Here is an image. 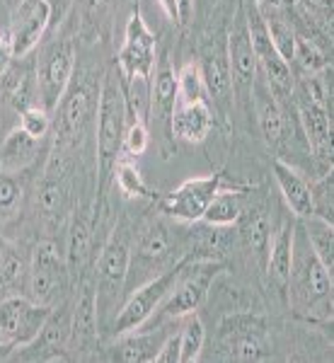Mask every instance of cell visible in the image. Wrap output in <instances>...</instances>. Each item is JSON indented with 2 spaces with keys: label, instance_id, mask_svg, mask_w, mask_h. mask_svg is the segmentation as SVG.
I'll use <instances>...</instances> for the list:
<instances>
[{
  "label": "cell",
  "instance_id": "6da1fadb",
  "mask_svg": "<svg viewBox=\"0 0 334 363\" xmlns=\"http://www.w3.org/2000/svg\"><path fill=\"white\" fill-rule=\"evenodd\" d=\"M289 301L306 320H332V272L315 257L301 225L293 235V264L289 277Z\"/></svg>",
  "mask_w": 334,
  "mask_h": 363
},
{
  "label": "cell",
  "instance_id": "7a4b0ae2",
  "mask_svg": "<svg viewBox=\"0 0 334 363\" xmlns=\"http://www.w3.org/2000/svg\"><path fill=\"white\" fill-rule=\"evenodd\" d=\"M126 99L121 90V75L119 68H111L104 75L102 90H99L97 102V167L102 189L107 186L109 174L114 172L116 160L121 157V143H124L126 131Z\"/></svg>",
  "mask_w": 334,
  "mask_h": 363
},
{
  "label": "cell",
  "instance_id": "3957f363",
  "mask_svg": "<svg viewBox=\"0 0 334 363\" xmlns=\"http://www.w3.org/2000/svg\"><path fill=\"white\" fill-rule=\"evenodd\" d=\"M189 259H191V257H187V259L177 262V264H174L172 269L162 272L160 277L150 279L148 284L140 286V289H136L131 296H128V301L124 303V308L119 310V315H116V320H114L116 337L126 335V332H133V330H140L145 322L153 318L155 310H160L162 301H165V298L169 296L172 286L177 284L182 269H184V264Z\"/></svg>",
  "mask_w": 334,
  "mask_h": 363
},
{
  "label": "cell",
  "instance_id": "277c9868",
  "mask_svg": "<svg viewBox=\"0 0 334 363\" xmlns=\"http://www.w3.org/2000/svg\"><path fill=\"white\" fill-rule=\"evenodd\" d=\"M75 70V49L68 39L61 42H51L44 46L42 56L37 61V92L39 104L44 112H56L61 104L63 95H66L70 78Z\"/></svg>",
  "mask_w": 334,
  "mask_h": 363
},
{
  "label": "cell",
  "instance_id": "5b68a950",
  "mask_svg": "<svg viewBox=\"0 0 334 363\" xmlns=\"http://www.w3.org/2000/svg\"><path fill=\"white\" fill-rule=\"evenodd\" d=\"M49 315L51 306L25 296H8L0 301V342L10 349H25L39 337Z\"/></svg>",
  "mask_w": 334,
  "mask_h": 363
},
{
  "label": "cell",
  "instance_id": "8992f818",
  "mask_svg": "<svg viewBox=\"0 0 334 363\" xmlns=\"http://www.w3.org/2000/svg\"><path fill=\"white\" fill-rule=\"evenodd\" d=\"M218 272L221 264H216V262H199L191 257L184 264V269H182L177 284L172 286L169 296L162 301L160 313L165 318H184V315L196 313L201 308V303L206 301L211 281H213Z\"/></svg>",
  "mask_w": 334,
  "mask_h": 363
},
{
  "label": "cell",
  "instance_id": "52a82bcc",
  "mask_svg": "<svg viewBox=\"0 0 334 363\" xmlns=\"http://www.w3.org/2000/svg\"><path fill=\"white\" fill-rule=\"evenodd\" d=\"M155 44H157L155 34L145 25L140 8H136L126 22L124 44H121V51H119V56H116V68H119V75L124 83H128V80H133V78H140V80L153 78Z\"/></svg>",
  "mask_w": 334,
  "mask_h": 363
},
{
  "label": "cell",
  "instance_id": "ba28073f",
  "mask_svg": "<svg viewBox=\"0 0 334 363\" xmlns=\"http://www.w3.org/2000/svg\"><path fill=\"white\" fill-rule=\"evenodd\" d=\"M221 339L228 354L235 361H265L269 359L267 322L260 315H228L221 322Z\"/></svg>",
  "mask_w": 334,
  "mask_h": 363
},
{
  "label": "cell",
  "instance_id": "9c48e42d",
  "mask_svg": "<svg viewBox=\"0 0 334 363\" xmlns=\"http://www.w3.org/2000/svg\"><path fill=\"white\" fill-rule=\"evenodd\" d=\"M223 184V174L213 172L206 177H191L182 182L177 189H172L162 199L160 208L162 213H167L174 220H184V223H196L206 213L211 199L216 196V191Z\"/></svg>",
  "mask_w": 334,
  "mask_h": 363
},
{
  "label": "cell",
  "instance_id": "30bf717a",
  "mask_svg": "<svg viewBox=\"0 0 334 363\" xmlns=\"http://www.w3.org/2000/svg\"><path fill=\"white\" fill-rule=\"evenodd\" d=\"M245 22H247L250 42H252V49H255L257 63H260L269 87L279 92H289L293 87L291 63H286L277 51V46L272 44V37H269L267 25H265V20H262L260 10H257L255 0H252L247 13H245Z\"/></svg>",
  "mask_w": 334,
  "mask_h": 363
},
{
  "label": "cell",
  "instance_id": "8fae6325",
  "mask_svg": "<svg viewBox=\"0 0 334 363\" xmlns=\"http://www.w3.org/2000/svg\"><path fill=\"white\" fill-rule=\"evenodd\" d=\"M63 281V257L54 242H39L29 267V298L42 306H51Z\"/></svg>",
  "mask_w": 334,
  "mask_h": 363
},
{
  "label": "cell",
  "instance_id": "7c38bea8",
  "mask_svg": "<svg viewBox=\"0 0 334 363\" xmlns=\"http://www.w3.org/2000/svg\"><path fill=\"white\" fill-rule=\"evenodd\" d=\"M128 267H131V245H128V235L124 228H116L97 257L99 289L109 296L119 294L126 281Z\"/></svg>",
  "mask_w": 334,
  "mask_h": 363
},
{
  "label": "cell",
  "instance_id": "4fadbf2b",
  "mask_svg": "<svg viewBox=\"0 0 334 363\" xmlns=\"http://www.w3.org/2000/svg\"><path fill=\"white\" fill-rule=\"evenodd\" d=\"M49 8L44 0H22L15 13L10 39H13L15 58H25L29 51L42 42L44 32L49 29Z\"/></svg>",
  "mask_w": 334,
  "mask_h": 363
},
{
  "label": "cell",
  "instance_id": "5bb4252c",
  "mask_svg": "<svg viewBox=\"0 0 334 363\" xmlns=\"http://www.w3.org/2000/svg\"><path fill=\"white\" fill-rule=\"evenodd\" d=\"M226 56H228V63H230V75H233V80H235V85L245 87V90H252V85H255V80H257L260 63H257L255 49H252L247 22H245L243 10L238 13L235 25L230 29Z\"/></svg>",
  "mask_w": 334,
  "mask_h": 363
},
{
  "label": "cell",
  "instance_id": "9a60e30c",
  "mask_svg": "<svg viewBox=\"0 0 334 363\" xmlns=\"http://www.w3.org/2000/svg\"><path fill=\"white\" fill-rule=\"evenodd\" d=\"M213 128V114L204 99L199 102H177L169 116V131L172 136L189 143H201Z\"/></svg>",
  "mask_w": 334,
  "mask_h": 363
},
{
  "label": "cell",
  "instance_id": "2e32d148",
  "mask_svg": "<svg viewBox=\"0 0 334 363\" xmlns=\"http://www.w3.org/2000/svg\"><path fill=\"white\" fill-rule=\"evenodd\" d=\"M155 70V80H150V104L148 114L157 124L169 126V116L177 104V73H174L172 63L167 56H160Z\"/></svg>",
  "mask_w": 334,
  "mask_h": 363
},
{
  "label": "cell",
  "instance_id": "e0dca14e",
  "mask_svg": "<svg viewBox=\"0 0 334 363\" xmlns=\"http://www.w3.org/2000/svg\"><path fill=\"white\" fill-rule=\"evenodd\" d=\"M274 177L281 189V194L286 199V206L293 211V216L298 218H308L315 213L313 206V186L303 179V174L298 169H293L289 162L274 160Z\"/></svg>",
  "mask_w": 334,
  "mask_h": 363
},
{
  "label": "cell",
  "instance_id": "ac0fdd59",
  "mask_svg": "<svg viewBox=\"0 0 334 363\" xmlns=\"http://www.w3.org/2000/svg\"><path fill=\"white\" fill-rule=\"evenodd\" d=\"M39 148H42L39 138H32L22 128L10 131V136L5 138L3 148H0V174H13L15 177V174L25 172L39 157Z\"/></svg>",
  "mask_w": 334,
  "mask_h": 363
},
{
  "label": "cell",
  "instance_id": "d6986e66",
  "mask_svg": "<svg viewBox=\"0 0 334 363\" xmlns=\"http://www.w3.org/2000/svg\"><path fill=\"white\" fill-rule=\"evenodd\" d=\"M97 335V291L83 286L75 308L70 313V347L85 349Z\"/></svg>",
  "mask_w": 334,
  "mask_h": 363
},
{
  "label": "cell",
  "instance_id": "ffe728a7",
  "mask_svg": "<svg viewBox=\"0 0 334 363\" xmlns=\"http://www.w3.org/2000/svg\"><path fill=\"white\" fill-rule=\"evenodd\" d=\"M301 121L310 140V148L322 160L332 157V119L327 114V107L310 102L308 97H301Z\"/></svg>",
  "mask_w": 334,
  "mask_h": 363
},
{
  "label": "cell",
  "instance_id": "44dd1931",
  "mask_svg": "<svg viewBox=\"0 0 334 363\" xmlns=\"http://www.w3.org/2000/svg\"><path fill=\"white\" fill-rule=\"evenodd\" d=\"M293 235H296V223H286V225H281L279 233H274V238H269L267 272H269L272 284L281 291H286V284H289V277H291Z\"/></svg>",
  "mask_w": 334,
  "mask_h": 363
},
{
  "label": "cell",
  "instance_id": "7402d4cb",
  "mask_svg": "<svg viewBox=\"0 0 334 363\" xmlns=\"http://www.w3.org/2000/svg\"><path fill=\"white\" fill-rule=\"evenodd\" d=\"M61 131L66 136H80L92 114V95L85 85L70 87L68 95L61 99Z\"/></svg>",
  "mask_w": 334,
  "mask_h": 363
},
{
  "label": "cell",
  "instance_id": "603a6c76",
  "mask_svg": "<svg viewBox=\"0 0 334 363\" xmlns=\"http://www.w3.org/2000/svg\"><path fill=\"white\" fill-rule=\"evenodd\" d=\"M169 337V332H145L140 335L138 330L133 332H126L121 335V359L128 361V363H153L157 351H160L162 342Z\"/></svg>",
  "mask_w": 334,
  "mask_h": 363
},
{
  "label": "cell",
  "instance_id": "cb8c5ba5",
  "mask_svg": "<svg viewBox=\"0 0 334 363\" xmlns=\"http://www.w3.org/2000/svg\"><path fill=\"white\" fill-rule=\"evenodd\" d=\"M199 70H201L204 90H208L211 97L223 99L230 92L233 75H230V63H228L226 51H211V54H206Z\"/></svg>",
  "mask_w": 334,
  "mask_h": 363
},
{
  "label": "cell",
  "instance_id": "d4e9b609",
  "mask_svg": "<svg viewBox=\"0 0 334 363\" xmlns=\"http://www.w3.org/2000/svg\"><path fill=\"white\" fill-rule=\"evenodd\" d=\"M301 220H303L301 228L308 238L310 250H313L315 257H318L322 264L332 272V267H334V228H332V220L320 218V216H308V218H301Z\"/></svg>",
  "mask_w": 334,
  "mask_h": 363
},
{
  "label": "cell",
  "instance_id": "484cf974",
  "mask_svg": "<svg viewBox=\"0 0 334 363\" xmlns=\"http://www.w3.org/2000/svg\"><path fill=\"white\" fill-rule=\"evenodd\" d=\"M252 92H255V104H257L262 133H265L269 143H279L281 136H284V114H281L277 99H274V95H269L267 87H262L257 80L252 85Z\"/></svg>",
  "mask_w": 334,
  "mask_h": 363
},
{
  "label": "cell",
  "instance_id": "4316f807",
  "mask_svg": "<svg viewBox=\"0 0 334 363\" xmlns=\"http://www.w3.org/2000/svg\"><path fill=\"white\" fill-rule=\"evenodd\" d=\"M243 216V194L240 191H216V196L211 199L206 213H204L201 220H206L208 225L213 228H226L233 225L240 220Z\"/></svg>",
  "mask_w": 334,
  "mask_h": 363
},
{
  "label": "cell",
  "instance_id": "83f0119b",
  "mask_svg": "<svg viewBox=\"0 0 334 363\" xmlns=\"http://www.w3.org/2000/svg\"><path fill=\"white\" fill-rule=\"evenodd\" d=\"M90 242H92V220L90 216H75L73 225L68 230V242H66V264L70 269L83 267V262L90 255Z\"/></svg>",
  "mask_w": 334,
  "mask_h": 363
},
{
  "label": "cell",
  "instance_id": "f1b7e54d",
  "mask_svg": "<svg viewBox=\"0 0 334 363\" xmlns=\"http://www.w3.org/2000/svg\"><path fill=\"white\" fill-rule=\"evenodd\" d=\"M204 339H206V332L196 313L184 315V325L179 330V363H194L204 349Z\"/></svg>",
  "mask_w": 334,
  "mask_h": 363
},
{
  "label": "cell",
  "instance_id": "f546056e",
  "mask_svg": "<svg viewBox=\"0 0 334 363\" xmlns=\"http://www.w3.org/2000/svg\"><path fill=\"white\" fill-rule=\"evenodd\" d=\"M114 172H116V184H119V189L124 191L126 196H131V199L150 196L148 186H145V182H143V174H140V169L133 165L131 160H126V155H121L119 160H116Z\"/></svg>",
  "mask_w": 334,
  "mask_h": 363
},
{
  "label": "cell",
  "instance_id": "4dcf8cb0",
  "mask_svg": "<svg viewBox=\"0 0 334 363\" xmlns=\"http://www.w3.org/2000/svg\"><path fill=\"white\" fill-rule=\"evenodd\" d=\"M291 63H298V68H301L306 75H318L320 70L327 66V58L318 49V46L310 42V39H306V37H301V34H298V37H296V46H293Z\"/></svg>",
  "mask_w": 334,
  "mask_h": 363
},
{
  "label": "cell",
  "instance_id": "1f68e13d",
  "mask_svg": "<svg viewBox=\"0 0 334 363\" xmlns=\"http://www.w3.org/2000/svg\"><path fill=\"white\" fill-rule=\"evenodd\" d=\"M204 99V80L196 63H184L177 73V102H199Z\"/></svg>",
  "mask_w": 334,
  "mask_h": 363
},
{
  "label": "cell",
  "instance_id": "d6a6232c",
  "mask_svg": "<svg viewBox=\"0 0 334 363\" xmlns=\"http://www.w3.org/2000/svg\"><path fill=\"white\" fill-rule=\"evenodd\" d=\"M169 233L165 230L162 225H150L148 230L143 233L138 242V255L143 259H150V262H160L162 257H167L169 252Z\"/></svg>",
  "mask_w": 334,
  "mask_h": 363
},
{
  "label": "cell",
  "instance_id": "836d02e7",
  "mask_svg": "<svg viewBox=\"0 0 334 363\" xmlns=\"http://www.w3.org/2000/svg\"><path fill=\"white\" fill-rule=\"evenodd\" d=\"M245 238L247 245L257 255H265L269 247V238H272V223H269V216L265 213V208H257L250 216L247 225H245Z\"/></svg>",
  "mask_w": 334,
  "mask_h": 363
},
{
  "label": "cell",
  "instance_id": "e575fe53",
  "mask_svg": "<svg viewBox=\"0 0 334 363\" xmlns=\"http://www.w3.org/2000/svg\"><path fill=\"white\" fill-rule=\"evenodd\" d=\"M22 277H25L22 257H17L13 247L0 242V289H15L22 284Z\"/></svg>",
  "mask_w": 334,
  "mask_h": 363
},
{
  "label": "cell",
  "instance_id": "d590c367",
  "mask_svg": "<svg viewBox=\"0 0 334 363\" xmlns=\"http://www.w3.org/2000/svg\"><path fill=\"white\" fill-rule=\"evenodd\" d=\"M20 128L25 133H29L32 138L42 140L51 128L49 112H44L42 107H27L25 112L20 114Z\"/></svg>",
  "mask_w": 334,
  "mask_h": 363
},
{
  "label": "cell",
  "instance_id": "8d00e7d4",
  "mask_svg": "<svg viewBox=\"0 0 334 363\" xmlns=\"http://www.w3.org/2000/svg\"><path fill=\"white\" fill-rule=\"evenodd\" d=\"M145 148H148V128L143 121H131L124 131L121 153H126L128 157H138L145 153Z\"/></svg>",
  "mask_w": 334,
  "mask_h": 363
},
{
  "label": "cell",
  "instance_id": "74e56055",
  "mask_svg": "<svg viewBox=\"0 0 334 363\" xmlns=\"http://www.w3.org/2000/svg\"><path fill=\"white\" fill-rule=\"evenodd\" d=\"M20 199H22V189L13 174H0V216L15 213Z\"/></svg>",
  "mask_w": 334,
  "mask_h": 363
},
{
  "label": "cell",
  "instance_id": "f35d334b",
  "mask_svg": "<svg viewBox=\"0 0 334 363\" xmlns=\"http://www.w3.org/2000/svg\"><path fill=\"white\" fill-rule=\"evenodd\" d=\"M63 203V189L58 182H44L39 189V206H42L44 216H56Z\"/></svg>",
  "mask_w": 334,
  "mask_h": 363
},
{
  "label": "cell",
  "instance_id": "ab89813d",
  "mask_svg": "<svg viewBox=\"0 0 334 363\" xmlns=\"http://www.w3.org/2000/svg\"><path fill=\"white\" fill-rule=\"evenodd\" d=\"M153 363H179V332L169 335L165 342H162V347L157 351Z\"/></svg>",
  "mask_w": 334,
  "mask_h": 363
},
{
  "label": "cell",
  "instance_id": "60d3db41",
  "mask_svg": "<svg viewBox=\"0 0 334 363\" xmlns=\"http://www.w3.org/2000/svg\"><path fill=\"white\" fill-rule=\"evenodd\" d=\"M46 8H49V27H58L63 20H66V15L70 13V8H73V0H44Z\"/></svg>",
  "mask_w": 334,
  "mask_h": 363
},
{
  "label": "cell",
  "instance_id": "b9f144b4",
  "mask_svg": "<svg viewBox=\"0 0 334 363\" xmlns=\"http://www.w3.org/2000/svg\"><path fill=\"white\" fill-rule=\"evenodd\" d=\"M13 58V39H10V34H0V78H5Z\"/></svg>",
  "mask_w": 334,
  "mask_h": 363
},
{
  "label": "cell",
  "instance_id": "7bdbcfd3",
  "mask_svg": "<svg viewBox=\"0 0 334 363\" xmlns=\"http://www.w3.org/2000/svg\"><path fill=\"white\" fill-rule=\"evenodd\" d=\"M177 3V15H179V25L189 22L191 13H194V0H174Z\"/></svg>",
  "mask_w": 334,
  "mask_h": 363
},
{
  "label": "cell",
  "instance_id": "ee69618b",
  "mask_svg": "<svg viewBox=\"0 0 334 363\" xmlns=\"http://www.w3.org/2000/svg\"><path fill=\"white\" fill-rule=\"evenodd\" d=\"M160 3V8L165 10V15L169 17L172 22H179V15H177V3L174 0H157Z\"/></svg>",
  "mask_w": 334,
  "mask_h": 363
},
{
  "label": "cell",
  "instance_id": "f6af8a7d",
  "mask_svg": "<svg viewBox=\"0 0 334 363\" xmlns=\"http://www.w3.org/2000/svg\"><path fill=\"white\" fill-rule=\"evenodd\" d=\"M306 5H313V8H320V10H330L332 8V0H301Z\"/></svg>",
  "mask_w": 334,
  "mask_h": 363
},
{
  "label": "cell",
  "instance_id": "bcb514c9",
  "mask_svg": "<svg viewBox=\"0 0 334 363\" xmlns=\"http://www.w3.org/2000/svg\"><path fill=\"white\" fill-rule=\"evenodd\" d=\"M257 3H269V5H279V8H291L296 0H257Z\"/></svg>",
  "mask_w": 334,
  "mask_h": 363
},
{
  "label": "cell",
  "instance_id": "7dc6e473",
  "mask_svg": "<svg viewBox=\"0 0 334 363\" xmlns=\"http://www.w3.org/2000/svg\"><path fill=\"white\" fill-rule=\"evenodd\" d=\"M0 349H8V351H13V349H10V347H5L3 342H0ZM0 359H3V351H0Z\"/></svg>",
  "mask_w": 334,
  "mask_h": 363
}]
</instances>
